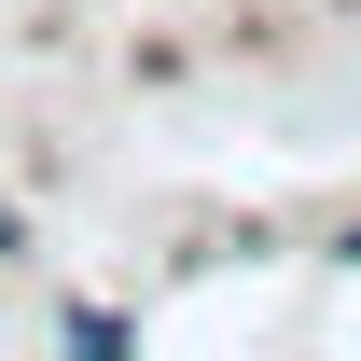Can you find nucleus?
Here are the masks:
<instances>
[{"label": "nucleus", "instance_id": "nucleus-2", "mask_svg": "<svg viewBox=\"0 0 361 361\" xmlns=\"http://www.w3.org/2000/svg\"><path fill=\"white\" fill-rule=\"evenodd\" d=\"M14 250H28V209H14V195H0V264H14Z\"/></svg>", "mask_w": 361, "mask_h": 361}, {"label": "nucleus", "instance_id": "nucleus-1", "mask_svg": "<svg viewBox=\"0 0 361 361\" xmlns=\"http://www.w3.org/2000/svg\"><path fill=\"white\" fill-rule=\"evenodd\" d=\"M56 334H70V348H84V361H111V348H139V319H126V306H70V319H56Z\"/></svg>", "mask_w": 361, "mask_h": 361}, {"label": "nucleus", "instance_id": "nucleus-3", "mask_svg": "<svg viewBox=\"0 0 361 361\" xmlns=\"http://www.w3.org/2000/svg\"><path fill=\"white\" fill-rule=\"evenodd\" d=\"M319 264H361V223H348V236H334V250H319Z\"/></svg>", "mask_w": 361, "mask_h": 361}]
</instances>
